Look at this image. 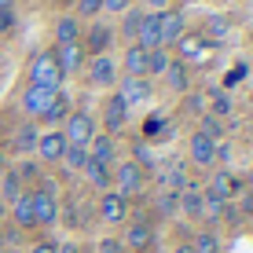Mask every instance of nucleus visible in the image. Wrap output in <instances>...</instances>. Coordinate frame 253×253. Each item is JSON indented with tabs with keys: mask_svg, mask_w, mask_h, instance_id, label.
Segmentation results:
<instances>
[{
	"mask_svg": "<svg viewBox=\"0 0 253 253\" xmlns=\"http://www.w3.org/2000/svg\"><path fill=\"white\" fill-rule=\"evenodd\" d=\"M88 151V162H99V165H114L118 162V147H114V136H107V132H95L92 136V143L84 147Z\"/></svg>",
	"mask_w": 253,
	"mask_h": 253,
	"instance_id": "obj_14",
	"label": "nucleus"
},
{
	"mask_svg": "<svg viewBox=\"0 0 253 253\" xmlns=\"http://www.w3.org/2000/svg\"><path fill=\"white\" fill-rule=\"evenodd\" d=\"M125 121H128V107H125V99L114 92L107 99V110H103V125H107V136H118L121 128H125Z\"/></svg>",
	"mask_w": 253,
	"mask_h": 253,
	"instance_id": "obj_12",
	"label": "nucleus"
},
{
	"mask_svg": "<svg viewBox=\"0 0 253 253\" xmlns=\"http://www.w3.org/2000/svg\"><path fill=\"white\" fill-rule=\"evenodd\" d=\"M242 209H250V213H253V195H246V198H242Z\"/></svg>",
	"mask_w": 253,
	"mask_h": 253,
	"instance_id": "obj_47",
	"label": "nucleus"
},
{
	"mask_svg": "<svg viewBox=\"0 0 253 253\" xmlns=\"http://www.w3.org/2000/svg\"><path fill=\"white\" fill-rule=\"evenodd\" d=\"M0 253H15V250H0Z\"/></svg>",
	"mask_w": 253,
	"mask_h": 253,
	"instance_id": "obj_52",
	"label": "nucleus"
},
{
	"mask_svg": "<svg viewBox=\"0 0 253 253\" xmlns=\"http://www.w3.org/2000/svg\"><path fill=\"white\" fill-rule=\"evenodd\" d=\"M30 195H33V224H37V228L55 224L59 220V198H55V191L37 187V191H30Z\"/></svg>",
	"mask_w": 253,
	"mask_h": 253,
	"instance_id": "obj_5",
	"label": "nucleus"
},
{
	"mask_svg": "<svg viewBox=\"0 0 253 253\" xmlns=\"http://www.w3.org/2000/svg\"><path fill=\"white\" fill-rule=\"evenodd\" d=\"M11 216H15L19 228H37V224H33V195L30 191H22V195L11 202Z\"/></svg>",
	"mask_w": 253,
	"mask_h": 253,
	"instance_id": "obj_20",
	"label": "nucleus"
},
{
	"mask_svg": "<svg viewBox=\"0 0 253 253\" xmlns=\"http://www.w3.org/2000/svg\"><path fill=\"white\" fill-rule=\"evenodd\" d=\"M30 253H55V246H51V242H37Z\"/></svg>",
	"mask_w": 253,
	"mask_h": 253,
	"instance_id": "obj_46",
	"label": "nucleus"
},
{
	"mask_svg": "<svg viewBox=\"0 0 253 253\" xmlns=\"http://www.w3.org/2000/svg\"><path fill=\"white\" fill-rule=\"evenodd\" d=\"M158 209H162V213H172V209H180V195H172V191H165V195L158 198Z\"/></svg>",
	"mask_w": 253,
	"mask_h": 253,
	"instance_id": "obj_42",
	"label": "nucleus"
},
{
	"mask_svg": "<svg viewBox=\"0 0 253 253\" xmlns=\"http://www.w3.org/2000/svg\"><path fill=\"white\" fill-rule=\"evenodd\" d=\"M132 154H136V158H132V162L139 165V169H151V165H154V151H151V147H147V143H143V139H139V143L132 147Z\"/></svg>",
	"mask_w": 253,
	"mask_h": 253,
	"instance_id": "obj_37",
	"label": "nucleus"
},
{
	"mask_svg": "<svg viewBox=\"0 0 253 253\" xmlns=\"http://www.w3.org/2000/svg\"><path fill=\"white\" fill-rule=\"evenodd\" d=\"M99 216L107 224H121L128 216V198L118 195V191H103V202H99Z\"/></svg>",
	"mask_w": 253,
	"mask_h": 253,
	"instance_id": "obj_11",
	"label": "nucleus"
},
{
	"mask_svg": "<svg viewBox=\"0 0 253 253\" xmlns=\"http://www.w3.org/2000/svg\"><path fill=\"white\" fill-rule=\"evenodd\" d=\"M228 30H231V22H228V15H209L206 19V30H202V37L213 44V41H220V37H228Z\"/></svg>",
	"mask_w": 253,
	"mask_h": 253,
	"instance_id": "obj_28",
	"label": "nucleus"
},
{
	"mask_svg": "<svg viewBox=\"0 0 253 253\" xmlns=\"http://www.w3.org/2000/svg\"><path fill=\"white\" fill-rule=\"evenodd\" d=\"M176 44H180V63H187V59H202L206 48H213V44L202 37V33H184Z\"/></svg>",
	"mask_w": 253,
	"mask_h": 253,
	"instance_id": "obj_19",
	"label": "nucleus"
},
{
	"mask_svg": "<svg viewBox=\"0 0 253 253\" xmlns=\"http://www.w3.org/2000/svg\"><path fill=\"white\" fill-rule=\"evenodd\" d=\"M19 19H15V7H0V33H11Z\"/></svg>",
	"mask_w": 253,
	"mask_h": 253,
	"instance_id": "obj_39",
	"label": "nucleus"
},
{
	"mask_svg": "<svg viewBox=\"0 0 253 253\" xmlns=\"http://www.w3.org/2000/svg\"><path fill=\"white\" fill-rule=\"evenodd\" d=\"M239 191H242V184L231 176L228 169H220V172H213V180H209L206 195H213V198H220V202H228V198H235Z\"/></svg>",
	"mask_w": 253,
	"mask_h": 253,
	"instance_id": "obj_15",
	"label": "nucleus"
},
{
	"mask_svg": "<svg viewBox=\"0 0 253 253\" xmlns=\"http://www.w3.org/2000/svg\"><path fill=\"white\" fill-rule=\"evenodd\" d=\"M95 253H125V246H121V239H103Z\"/></svg>",
	"mask_w": 253,
	"mask_h": 253,
	"instance_id": "obj_43",
	"label": "nucleus"
},
{
	"mask_svg": "<svg viewBox=\"0 0 253 253\" xmlns=\"http://www.w3.org/2000/svg\"><path fill=\"white\" fill-rule=\"evenodd\" d=\"M158 22H162V48L169 51V48H172V44H176V41L187 33L184 11H172V7H169V11H162V15H158Z\"/></svg>",
	"mask_w": 253,
	"mask_h": 253,
	"instance_id": "obj_9",
	"label": "nucleus"
},
{
	"mask_svg": "<svg viewBox=\"0 0 253 253\" xmlns=\"http://www.w3.org/2000/svg\"><path fill=\"white\" fill-rule=\"evenodd\" d=\"M158 180H162V187H169L172 195H180V191H187V172H184V165L180 162H165V169L158 172Z\"/></svg>",
	"mask_w": 253,
	"mask_h": 253,
	"instance_id": "obj_17",
	"label": "nucleus"
},
{
	"mask_svg": "<svg viewBox=\"0 0 253 253\" xmlns=\"http://www.w3.org/2000/svg\"><path fill=\"white\" fill-rule=\"evenodd\" d=\"M176 253H195V250H191V246H176Z\"/></svg>",
	"mask_w": 253,
	"mask_h": 253,
	"instance_id": "obj_48",
	"label": "nucleus"
},
{
	"mask_svg": "<svg viewBox=\"0 0 253 253\" xmlns=\"http://www.w3.org/2000/svg\"><path fill=\"white\" fill-rule=\"evenodd\" d=\"M198 132H202V136H209V139H213V143H216V139L224 136V125H220V118L206 114V118H202V128H198Z\"/></svg>",
	"mask_w": 253,
	"mask_h": 253,
	"instance_id": "obj_35",
	"label": "nucleus"
},
{
	"mask_svg": "<svg viewBox=\"0 0 253 253\" xmlns=\"http://www.w3.org/2000/svg\"><path fill=\"white\" fill-rule=\"evenodd\" d=\"M63 165L66 169H84V165H88V151H84V147H66L63 151Z\"/></svg>",
	"mask_w": 253,
	"mask_h": 253,
	"instance_id": "obj_34",
	"label": "nucleus"
},
{
	"mask_svg": "<svg viewBox=\"0 0 253 253\" xmlns=\"http://www.w3.org/2000/svg\"><path fill=\"white\" fill-rule=\"evenodd\" d=\"M136 44L143 51H158L162 48V22L154 11H143V19H139V30H136Z\"/></svg>",
	"mask_w": 253,
	"mask_h": 253,
	"instance_id": "obj_7",
	"label": "nucleus"
},
{
	"mask_svg": "<svg viewBox=\"0 0 253 253\" xmlns=\"http://www.w3.org/2000/svg\"><path fill=\"white\" fill-rule=\"evenodd\" d=\"M121 66H125V77H147V51L139 44H128L121 55Z\"/></svg>",
	"mask_w": 253,
	"mask_h": 253,
	"instance_id": "obj_18",
	"label": "nucleus"
},
{
	"mask_svg": "<svg viewBox=\"0 0 253 253\" xmlns=\"http://www.w3.org/2000/svg\"><path fill=\"white\" fill-rule=\"evenodd\" d=\"M41 118H44L48 125H55V128H59V125H63V121L70 118V95H66V92H55V99H51V107H48V110H44V114H41Z\"/></svg>",
	"mask_w": 253,
	"mask_h": 253,
	"instance_id": "obj_22",
	"label": "nucleus"
},
{
	"mask_svg": "<svg viewBox=\"0 0 253 253\" xmlns=\"http://www.w3.org/2000/svg\"><path fill=\"white\" fill-rule=\"evenodd\" d=\"M0 176H4V184H0V202H15V198L22 195V180L15 176V172H0Z\"/></svg>",
	"mask_w": 253,
	"mask_h": 253,
	"instance_id": "obj_30",
	"label": "nucleus"
},
{
	"mask_svg": "<svg viewBox=\"0 0 253 253\" xmlns=\"http://www.w3.org/2000/svg\"><path fill=\"white\" fill-rule=\"evenodd\" d=\"M51 55H55V63H59V70H63V77L77 74V70L84 66V48H81V41H74V44H55V48H51Z\"/></svg>",
	"mask_w": 253,
	"mask_h": 253,
	"instance_id": "obj_8",
	"label": "nucleus"
},
{
	"mask_svg": "<svg viewBox=\"0 0 253 253\" xmlns=\"http://www.w3.org/2000/svg\"><path fill=\"white\" fill-rule=\"evenodd\" d=\"M139 19H143V11H136V7H128L125 15H121V37H128L136 44V30H139Z\"/></svg>",
	"mask_w": 253,
	"mask_h": 253,
	"instance_id": "obj_33",
	"label": "nucleus"
},
{
	"mask_svg": "<svg viewBox=\"0 0 253 253\" xmlns=\"http://www.w3.org/2000/svg\"><path fill=\"white\" fill-rule=\"evenodd\" d=\"M37 125L33 121H26V125H19V132H15V151H22V154H30V151H37Z\"/></svg>",
	"mask_w": 253,
	"mask_h": 253,
	"instance_id": "obj_27",
	"label": "nucleus"
},
{
	"mask_svg": "<svg viewBox=\"0 0 253 253\" xmlns=\"http://www.w3.org/2000/svg\"><path fill=\"white\" fill-rule=\"evenodd\" d=\"M187 151H191V162L202 165V169H209V165L216 162V143H213L209 136H202V132L191 136V147H187Z\"/></svg>",
	"mask_w": 253,
	"mask_h": 253,
	"instance_id": "obj_16",
	"label": "nucleus"
},
{
	"mask_svg": "<svg viewBox=\"0 0 253 253\" xmlns=\"http://www.w3.org/2000/svg\"><path fill=\"white\" fill-rule=\"evenodd\" d=\"M0 7H15V0H0Z\"/></svg>",
	"mask_w": 253,
	"mask_h": 253,
	"instance_id": "obj_49",
	"label": "nucleus"
},
{
	"mask_svg": "<svg viewBox=\"0 0 253 253\" xmlns=\"http://www.w3.org/2000/svg\"><path fill=\"white\" fill-rule=\"evenodd\" d=\"M74 41H81L77 19H74V15H63V19L55 22V44H74Z\"/></svg>",
	"mask_w": 253,
	"mask_h": 253,
	"instance_id": "obj_25",
	"label": "nucleus"
},
{
	"mask_svg": "<svg viewBox=\"0 0 253 253\" xmlns=\"http://www.w3.org/2000/svg\"><path fill=\"white\" fill-rule=\"evenodd\" d=\"M63 151H66L63 128H48V132L37 136V154H41L44 162H63Z\"/></svg>",
	"mask_w": 253,
	"mask_h": 253,
	"instance_id": "obj_10",
	"label": "nucleus"
},
{
	"mask_svg": "<svg viewBox=\"0 0 253 253\" xmlns=\"http://www.w3.org/2000/svg\"><path fill=\"white\" fill-rule=\"evenodd\" d=\"M165 81H169V88L172 92H187V63H180V59H172V63H169V70H165Z\"/></svg>",
	"mask_w": 253,
	"mask_h": 253,
	"instance_id": "obj_24",
	"label": "nucleus"
},
{
	"mask_svg": "<svg viewBox=\"0 0 253 253\" xmlns=\"http://www.w3.org/2000/svg\"><path fill=\"white\" fill-rule=\"evenodd\" d=\"M0 216H4V202H0Z\"/></svg>",
	"mask_w": 253,
	"mask_h": 253,
	"instance_id": "obj_51",
	"label": "nucleus"
},
{
	"mask_svg": "<svg viewBox=\"0 0 253 253\" xmlns=\"http://www.w3.org/2000/svg\"><path fill=\"white\" fill-rule=\"evenodd\" d=\"M4 165H7V162H4V151H0V172H4Z\"/></svg>",
	"mask_w": 253,
	"mask_h": 253,
	"instance_id": "obj_50",
	"label": "nucleus"
},
{
	"mask_svg": "<svg viewBox=\"0 0 253 253\" xmlns=\"http://www.w3.org/2000/svg\"><path fill=\"white\" fill-rule=\"evenodd\" d=\"M169 63H172V55L165 48H158V51H147V77H162L165 70H169Z\"/></svg>",
	"mask_w": 253,
	"mask_h": 253,
	"instance_id": "obj_29",
	"label": "nucleus"
},
{
	"mask_svg": "<svg viewBox=\"0 0 253 253\" xmlns=\"http://www.w3.org/2000/svg\"><path fill=\"white\" fill-rule=\"evenodd\" d=\"M84 176H88V184L95 187V191H110V165H99V162H88L84 165Z\"/></svg>",
	"mask_w": 253,
	"mask_h": 253,
	"instance_id": "obj_26",
	"label": "nucleus"
},
{
	"mask_svg": "<svg viewBox=\"0 0 253 253\" xmlns=\"http://www.w3.org/2000/svg\"><path fill=\"white\" fill-rule=\"evenodd\" d=\"M63 136L66 147H88L95 136V118L88 110H70V118L63 121Z\"/></svg>",
	"mask_w": 253,
	"mask_h": 253,
	"instance_id": "obj_2",
	"label": "nucleus"
},
{
	"mask_svg": "<svg viewBox=\"0 0 253 253\" xmlns=\"http://www.w3.org/2000/svg\"><path fill=\"white\" fill-rule=\"evenodd\" d=\"M110 41H114V33H110L103 22H92V30H88V37H84V44H88V48L95 51V55H107Z\"/></svg>",
	"mask_w": 253,
	"mask_h": 253,
	"instance_id": "obj_23",
	"label": "nucleus"
},
{
	"mask_svg": "<svg viewBox=\"0 0 253 253\" xmlns=\"http://www.w3.org/2000/svg\"><path fill=\"white\" fill-rule=\"evenodd\" d=\"M246 74H250L246 63H235L228 74H224V88H235V84H242V81H246Z\"/></svg>",
	"mask_w": 253,
	"mask_h": 253,
	"instance_id": "obj_36",
	"label": "nucleus"
},
{
	"mask_svg": "<svg viewBox=\"0 0 253 253\" xmlns=\"http://www.w3.org/2000/svg\"><path fill=\"white\" fill-rule=\"evenodd\" d=\"M84 74H88V84L92 88H110L118 81V63L110 55H92L84 63Z\"/></svg>",
	"mask_w": 253,
	"mask_h": 253,
	"instance_id": "obj_4",
	"label": "nucleus"
},
{
	"mask_svg": "<svg viewBox=\"0 0 253 253\" xmlns=\"http://www.w3.org/2000/svg\"><path fill=\"white\" fill-rule=\"evenodd\" d=\"M209 95H213V118H216V114H228V110H231V99H228L224 92H209Z\"/></svg>",
	"mask_w": 253,
	"mask_h": 253,
	"instance_id": "obj_40",
	"label": "nucleus"
},
{
	"mask_svg": "<svg viewBox=\"0 0 253 253\" xmlns=\"http://www.w3.org/2000/svg\"><path fill=\"white\" fill-rule=\"evenodd\" d=\"M180 209L187 216H202V191H195V187L180 191Z\"/></svg>",
	"mask_w": 253,
	"mask_h": 253,
	"instance_id": "obj_31",
	"label": "nucleus"
},
{
	"mask_svg": "<svg viewBox=\"0 0 253 253\" xmlns=\"http://www.w3.org/2000/svg\"><path fill=\"white\" fill-rule=\"evenodd\" d=\"M15 176H19V180H37V165H33V162H22V169L15 172Z\"/></svg>",
	"mask_w": 253,
	"mask_h": 253,
	"instance_id": "obj_44",
	"label": "nucleus"
},
{
	"mask_svg": "<svg viewBox=\"0 0 253 253\" xmlns=\"http://www.w3.org/2000/svg\"><path fill=\"white\" fill-rule=\"evenodd\" d=\"M154 242V231H151V224H132V228L125 231V242H121V246H128V250H147Z\"/></svg>",
	"mask_w": 253,
	"mask_h": 253,
	"instance_id": "obj_21",
	"label": "nucleus"
},
{
	"mask_svg": "<svg viewBox=\"0 0 253 253\" xmlns=\"http://www.w3.org/2000/svg\"><path fill=\"white\" fill-rule=\"evenodd\" d=\"M191 250L195 253H220V239H216L213 231H198L195 239H191Z\"/></svg>",
	"mask_w": 253,
	"mask_h": 253,
	"instance_id": "obj_32",
	"label": "nucleus"
},
{
	"mask_svg": "<svg viewBox=\"0 0 253 253\" xmlns=\"http://www.w3.org/2000/svg\"><path fill=\"white\" fill-rule=\"evenodd\" d=\"M250 118H253V114H250Z\"/></svg>",
	"mask_w": 253,
	"mask_h": 253,
	"instance_id": "obj_53",
	"label": "nucleus"
},
{
	"mask_svg": "<svg viewBox=\"0 0 253 253\" xmlns=\"http://www.w3.org/2000/svg\"><path fill=\"white\" fill-rule=\"evenodd\" d=\"M63 70H59L55 55L51 51H37L30 63V84H37V88H48V92H63Z\"/></svg>",
	"mask_w": 253,
	"mask_h": 253,
	"instance_id": "obj_1",
	"label": "nucleus"
},
{
	"mask_svg": "<svg viewBox=\"0 0 253 253\" xmlns=\"http://www.w3.org/2000/svg\"><path fill=\"white\" fill-rule=\"evenodd\" d=\"M95 11H103V0H77V19H95Z\"/></svg>",
	"mask_w": 253,
	"mask_h": 253,
	"instance_id": "obj_38",
	"label": "nucleus"
},
{
	"mask_svg": "<svg viewBox=\"0 0 253 253\" xmlns=\"http://www.w3.org/2000/svg\"><path fill=\"white\" fill-rule=\"evenodd\" d=\"M110 184H118V195H136L139 187H143V169L125 158V162H114V169H110Z\"/></svg>",
	"mask_w": 253,
	"mask_h": 253,
	"instance_id": "obj_3",
	"label": "nucleus"
},
{
	"mask_svg": "<svg viewBox=\"0 0 253 253\" xmlns=\"http://www.w3.org/2000/svg\"><path fill=\"white\" fill-rule=\"evenodd\" d=\"M128 7H132V0H103V11H110V15H125Z\"/></svg>",
	"mask_w": 253,
	"mask_h": 253,
	"instance_id": "obj_41",
	"label": "nucleus"
},
{
	"mask_svg": "<svg viewBox=\"0 0 253 253\" xmlns=\"http://www.w3.org/2000/svg\"><path fill=\"white\" fill-rule=\"evenodd\" d=\"M121 99H125V107H139V103H147L154 95V84L151 77H121Z\"/></svg>",
	"mask_w": 253,
	"mask_h": 253,
	"instance_id": "obj_6",
	"label": "nucleus"
},
{
	"mask_svg": "<svg viewBox=\"0 0 253 253\" xmlns=\"http://www.w3.org/2000/svg\"><path fill=\"white\" fill-rule=\"evenodd\" d=\"M51 99H55V92L37 88V84H26V92H22V110H26L30 118H41V114L51 107Z\"/></svg>",
	"mask_w": 253,
	"mask_h": 253,
	"instance_id": "obj_13",
	"label": "nucleus"
},
{
	"mask_svg": "<svg viewBox=\"0 0 253 253\" xmlns=\"http://www.w3.org/2000/svg\"><path fill=\"white\" fill-rule=\"evenodd\" d=\"M169 4L172 0H147V7H151L154 15H162V11H169Z\"/></svg>",
	"mask_w": 253,
	"mask_h": 253,
	"instance_id": "obj_45",
	"label": "nucleus"
}]
</instances>
